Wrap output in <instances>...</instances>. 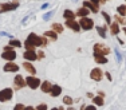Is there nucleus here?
Wrapping results in <instances>:
<instances>
[{
    "label": "nucleus",
    "mask_w": 126,
    "mask_h": 110,
    "mask_svg": "<svg viewBox=\"0 0 126 110\" xmlns=\"http://www.w3.org/2000/svg\"><path fill=\"white\" fill-rule=\"evenodd\" d=\"M83 5L89 8L90 12H94V14L99 12V5H98V4H94V3H91L90 0H86V1H83Z\"/></svg>",
    "instance_id": "4468645a"
},
{
    "label": "nucleus",
    "mask_w": 126,
    "mask_h": 110,
    "mask_svg": "<svg viewBox=\"0 0 126 110\" xmlns=\"http://www.w3.org/2000/svg\"><path fill=\"white\" fill-rule=\"evenodd\" d=\"M117 12H118L121 16H126V4H121L117 7Z\"/></svg>",
    "instance_id": "a878e982"
},
{
    "label": "nucleus",
    "mask_w": 126,
    "mask_h": 110,
    "mask_svg": "<svg viewBox=\"0 0 126 110\" xmlns=\"http://www.w3.org/2000/svg\"><path fill=\"white\" fill-rule=\"evenodd\" d=\"M90 14V10L87 7H85V5H82V7H79L77 10V12H75V15L77 16H79V17H83V16H87V15Z\"/></svg>",
    "instance_id": "dca6fc26"
},
{
    "label": "nucleus",
    "mask_w": 126,
    "mask_h": 110,
    "mask_svg": "<svg viewBox=\"0 0 126 110\" xmlns=\"http://www.w3.org/2000/svg\"><path fill=\"white\" fill-rule=\"evenodd\" d=\"M54 15V11H50V12H47V14H44L43 15V20L44 22H47V20H50V17Z\"/></svg>",
    "instance_id": "7c9ffc66"
},
{
    "label": "nucleus",
    "mask_w": 126,
    "mask_h": 110,
    "mask_svg": "<svg viewBox=\"0 0 126 110\" xmlns=\"http://www.w3.org/2000/svg\"><path fill=\"white\" fill-rule=\"evenodd\" d=\"M26 106L23 105V103H16V105L14 106V110H24Z\"/></svg>",
    "instance_id": "473e14b6"
},
{
    "label": "nucleus",
    "mask_w": 126,
    "mask_h": 110,
    "mask_svg": "<svg viewBox=\"0 0 126 110\" xmlns=\"http://www.w3.org/2000/svg\"><path fill=\"white\" fill-rule=\"evenodd\" d=\"M38 54V59H42V58H44V52L42 51V50H39V52H36Z\"/></svg>",
    "instance_id": "f704fd0d"
},
{
    "label": "nucleus",
    "mask_w": 126,
    "mask_h": 110,
    "mask_svg": "<svg viewBox=\"0 0 126 110\" xmlns=\"http://www.w3.org/2000/svg\"><path fill=\"white\" fill-rule=\"evenodd\" d=\"M122 31H124L125 34H126V27H122Z\"/></svg>",
    "instance_id": "37998d69"
},
{
    "label": "nucleus",
    "mask_w": 126,
    "mask_h": 110,
    "mask_svg": "<svg viewBox=\"0 0 126 110\" xmlns=\"http://www.w3.org/2000/svg\"><path fill=\"white\" fill-rule=\"evenodd\" d=\"M94 61L99 64H106L107 63L106 55H101V54H94Z\"/></svg>",
    "instance_id": "6ab92c4d"
},
{
    "label": "nucleus",
    "mask_w": 126,
    "mask_h": 110,
    "mask_svg": "<svg viewBox=\"0 0 126 110\" xmlns=\"http://www.w3.org/2000/svg\"><path fill=\"white\" fill-rule=\"evenodd\" d=\"M98 95H101V97H105V93H103V91H98Z\"/></svg>",
    "instance_id": "ea45409f"
},
{
    "label": "nucleus",
    "mask_w": 126,
    "mask_h": 110,
    "mask_svg": "<svg viewBox=\"0 0 126 110\" xmlns=\"http://www.w3.org/2000/svg\"><path fill=\"white\" fill-rule=\"evenodd\" d=\"M3 50H4V51H3V54H1V58L4 59V61L11 62V61H15V59H16L17 54H16V51L14 50V47H11L10 44H8V46H5Z\"/></svg>",
    "instance_id": "f03ea898"
},
{
    "label": "nucleus",
    "mask_w": 126,
    "mask_h": 110,
    "mask_svg": "<svg viewBox=\"0 0 126 110\" xmlns=\"http://www.w3.org/2000/svg\"><path fill=\"white\" fill-rule=\"evenodd\" d=\"M8 44H10L11 47H17V48H20V47L23 46V43L20 40H17V39H11L10 42H8Z\"/></svg>",
    "instance_id": "393cba45"
},
{
    "label": "nucleus",
    "mask_w": 126,
    "mask_h": 110,
    "mask_svg": "<svg viewBox=\"0 0 126 110\" xmlns=\"http://www.w3.org/2000/svg\"><path fill=\"white\" fill-rule=\"evenodd\" d=\"M119 31H121V28H119V23L118 22H114V23L110 24V34H111L113 36H117Z\"/></svg>",
    "instance_id": "f3484780"
},
{
    "label": "nucleus",
    "mask_w": 126,
    "mask_h": 110,
    "mask_svg": "<svg viewBox=\"0 0 126 110\" xmlns=\"http://www.w3.org/2000/svg\"><path fill=\"white\" fill-rule=\"evenodd\" d=\"M26 40L30 42V43L35 47V48H36V47H44L47 44V40L44 39V36H39V35L34 34V32H31V34L27 36Z\"/></svg>",
    "instance_id": "f257e3e1"
},
{
    "label": "nucleus",
    "mask_w": 126,
    "mask_h": 110,
    "mask_svg": "<svg viewBox=\"0 0 126 110\" xmlns=\"http://www.w3.org/2000/svg\"><path fill=\"white\" fill-rule=\"evenodd\" d=\"M105 75H106V78L109 79V81H111V75H110V73H107V71H106V74H105Z\"/></svg>",
    "instance_id": "58836bf2"
},
{
    "label": "nucleus",
    "mask_w": 126,
    "mask_h": 110,
    "mask_svg": "<svg viewBox=\"0 0 126 110\" xmlns=\"http://www.w3.org/2000/svg\"><path fill=\"white\" fill-rule=\"evenodd\" d=\"M23 69H24L30 75H35V74H36V69H35V66L31 63V62H28V61H26L24 63H23Z\"/></svg>",
    "instance_id": "ddd939ff"
},
{
    "label": "nucleus",
    "mask_w": 126,
    "mask_h": 110,
    "mask_svg": "<svg viewBox=\"0 0 126 110\" xmlns=\"http://www.w3.org/2000/svg\"><path fill=\"white\" fill-rule=\"evenodd\" d=\"M50 110H59L58 108H52V109H50Z\"/></svg>",
    "instance_id": "c03bdc74"
},
{
    "label": "nucleus",
    "mask_w": 126,
    "mask_h": 110,
    "mask_svg": "<svg viewBox=\"0 0 126 110\" xmlns=\"http://www.w3.org/2000/svg\"><path fill=\"white\" fill-rule=\"evenodd\" d=\"M75 12L71 10H64V12H63V17H64L66 20H71V19H75Z\"/></svg>",
    "instance_id": "412c9836"
},
{
    "label": "nucleus",
    "mask_w": 126,
    "mask_h": 110,
    "mask_svg": "<svg viewBox=\"0 0 126 110\" xmlns=\"http://www.w3.org/2000/svg\"><path fill=\"white\" fill-rule=\"evenodd\" d=\"M103 1H110V0H103Z\"/></svg>",
    "instance_id": "a18cd8bd"
},
{
    "label": "nucleus",
    "mask_w": 126,
    "mask_h": 110,
    "mask_svg": "<svg viewBox=\"0 0 126 110\" xmlns=\"http://www.w3.org/2000/svg\"><path fill=\"white\" fill-rule=\"evenodd\" d=\"M114 17H115V22H118V23H122V24H125V23H126V20L124 19V16H121L119 14L115 15Z\"/></svg>",
    "instance_id": "c756f323"
},
{
    "label": "nucleus",
    "mask_w": 126,
    "mask_h": 110,
    "mask_svg": "<svg viewBox=\"0 0 126 110\" xmlns=\"http://www.w3.org/2000/svg\"><path fill=\"white\" fill-rule=\"evenodd\" d=\"M36 110H48L47 109V103H44V102L39 103V105L36 106Z\"/></svg>",
    "instance_id": "2f4dec72"
},
{
    "label": "nucleus",
    "mask_w": 126,
    "mask_h": 110,
    "mask_svg": "<svg viewBox=\"0 0 126 110\" xmlns=\"http://www.w3.org/2000/svg\"><path fill=\"white\" fill-rule=\"evenodd\" d=\"M68 110H75V109H74V108H73V106H71V105H70V108H68Z\"/></svg>",
    "instance_id": "a19ab883"
},
{
    "label": "nucleus",
    "mask_w": 126,
    "mask_h": 110,
    "mask_svg": "<svg viewBox=\"0 0 126 110\" xmlns=\"http://www.w3.org/2000/svg\"><path fill=\"white\" fill-rule=\"evenodd\" d=\"M102 16H103V19H105V22L107 23V24H111V17H110V15L106 12V11H102Z\"/></svg>",
    "instance_id": "bb28decb"
},
{
    "label": "nucleus",
    "mask_w": 126,
    "mask_h": 110,
    "mask_svg": "<svg viewBox=\"0 0 126 110\" xmlns=\"http://www.w3.org/2000/svg\"><path fill=\"white\" fill-rule=\"evenodd\" d=\"M115 55H117V59H118V62L122 61V56H121V52L118 51V50H115Z\"/></svg>",
    "instance_id": "72a5a7b5"
},
{
    "label": "nucleus",
    "mask_w": 126,
    "mask_h": 110,
    "mask_svg": "<svg viewBox=\"0 0 126 110\" xmlns=\"http://www.w3.org/2000/svg\"><path fill=\"white\" fill-rule=\"evenodd\" d=\"M80 110H97V106L95 105H87V106L82 105L80 106Z\"/></svg>",
    "instance_id": "c85d7f7f"
},
{
    "label": "nucleus",
    "mask_w": 126,
    "mask_h": 110,
    "mask_svg": "<svg viewBox=\"0 0 126 110\" xmlns=\"http://www.w3.org/2000/svg\"><path fill=\"white\" fill-rule=\"evenodd\" d=\"M93 103L95 106H103L105 101H103V97L101 95H97V97H93Z\"/></svg>",
    "instance_id": "5701e85b"
},
{
    "label": "nucleus",
    "mask_w": 126,
    "mask_h": 110,
    "mask_svg": "<svg viewBox=\"0 0 126 110\" xmlns=\"http://www.w3.org/2000/svg\"><path fill=\"white\" fill-rule=\"evenodd\" d=\"M62 103H64V105H73L74 103V101H73V98L71 97H68V95H66V97H63V101H62Z\"/></svg>",
    "instance_id": "cd10ccee"
},
{
    "label": "nucleus",
    "mask_w": 126,
    "mask_h": 110,
    "mask_svg": "<svg viewBox=\"0 0 126 110\" xmlns=\"http://www.w3.org/2000/svg\"><path fill=\"white\" fill-rule=\"evenodd\" d=\"M102 77H103V71L101 69H98V67H95V69H93L90 71V78L95 82H99L102 79Z\"/></svg>",
    "instance_id": "1a4fd4ad"
},
{
    "label": "nucleus",
    "mask_w": 126,
    "mask_h": 110,
    "mask_svg": "<svg viewBox=\"0 0 126 110\" xmlns=\"http://www.w3.org/2000/svg\"><path fill=\"white\" fill-rule=\"evenodd\" d=\"M51 28H52L56 34H61V32H63V30H64V28H63V26L59 24V23H54V24L51 26Z\"/></svg>",
    "instance_id": "b1692460"
},
{
    "label": "nucleus",
    "mask_w": 126,
    "mask_h": 110,
    "mask_svg": "<svg viewBox=\"0 0 126 110\" xmlns=\"http://www.w3.org/2000/svg\"><path fill=\"white\" fill-rule=\"evenodd\" d=\"M64 26L67 28H70V30H73L74 32H79L80 30V26H79V22H75V19H71V20H66V23H64Z\"/></svg>",
    "instance_id": "9d476101"
},
{
    "label": "nucleus",
    "mask_w": 126,
    "mask_h": 110,
    "mask_svg": "<svg viewBox=\"0 0 126 110\" xmlns=\"http://www.w3.org/2000/svg\"><path fill=\"white\" fill-rule=\"evenodd\" d=\"M79 26H80V28L85 30V31H90V30H93V27H94V20L90 19L87 16H83V17H80V20H79Z\"/></svg>",
    "instance_id": "39448f33"
},
{
    "label": "nucleus",
    "mask_w": 126,
    "mask_h": 110,
    "mask_svg": "<svg viewBox=\"0 0 126 110\" xmlns=\"http://www.w3.org/2000/svg\"><path fill=\"white\" fill-rule=\"evenodd\" d=\"M14 83H15V86H16V89H23V87H26V86H27L26 78L23 75H20V74H16V75H15Z\"/></svg>",
    "instance_id": "9b49d317"
},
{
    "label": "nucleus",
    "mask_w": 126,
    "mask_h": 110,
    "mask_svg": "<svg viewBox=\"0 0 126 110\" xmlns=\"http://www.w3.org/2000/svg\"><path fill=\"white\" fill-rule=\"evenodd\" d=\"M43 36L44 38H50L51 40H56V39H58V35H56V32L54 31V30H48V31H46L43 34Z\"/></svg>",
    "instance_id": "aec40b11"
},
{
    "label": "nucleus",
    "mask_w": 126,
    "mask_h": 110,
    "mask_svg": "<svg viewBox=\"0 0 126 110\" xmlns=\"http://www.w3.org/2000/svg\"><path fill=\"white\" fill-rule=\"evenodd\" d=\"M74 1H78V0H74Z\"/></svg>",
    "instance_id": "49530a36"
},
{
    "label": "nucleus",
    "mask_w": 126,
    "mask_h": 110,
    "mask_svg": "<svg viewBox=\"0 0 126 110\" xmlns=\"http://www.w3.org/2000/svg\"><path fill=\"white\" fill-rule=\"evenodd\" d=\"M23 58L28 62H34V61H38V54L35 50H26L24 54H23Z\"/></svg>",
    "instance_id": "f8f14e48"
},
{
    "label": "nucleus",
    "mask_w": 126,
    "mask_h": 110,
    "mask_svg": "<svg viewBox=\"0 0 126 110\" xmlns=\"http://www.w3.org/2000/svg\"><path fill=\"white\" fill-rule=\"evenodd\" d=\"M90 1H91V3H94V4H98V5H99L101 3H105L103 0H90Z\"/></svg>",
    "instance_id": "c9c22d12"
},
{
    "label": "nucleus",
    "mask_w": 126,
    "mask_h": 110,
    "mask_svg": "<svg viewBox=\"0 0 126 110\" xmlns=\"http://www.w3.org/2000/svg\"><path fill=\"white\" fill-rule=\"evenodd\" d=\"M58 109H59V110H64V108H63V106H59Z\"/></svg>",
    "instance_id": "79ce46f5"
},
{
    "label": "nucleus",
    "mask_w": 126,
    "mask_h": 110,
    "mask_svg": "<svg viewBox=\"0 0 126 110\" xmlns=\"http://www.w3.org/2000/svg\"><path fill=\"white\" fill-rule=\"evenodd\" d=\"M26 83H27V86H28L30 89H32V90H36V89L40 87V83L42 81L39 78H36L35 75H28L26 78Z\"/></svg>",
    "instance_id": "7ed1b4c3"
},
{
    "label": "nucleus",
    "mask_w": 126,
    "mask_h": 110,
    "mask_svg": "<svg viewBox=\"0 0 126 110\" xmlns=\"http://www.w3.org/2000/svg\"><path fill=\"white\" fill-rule=\"evenodd\" d=\"M48 7H50V4H48V3H44V4L42 5L40 8H42V10H47V8H48Z\"/></svg>",
    "instance_id": "e433bc0d"
},
{
    "label": "nucleus",
    "mask_w": 126,
    "mask_h": 110,
    "mask_svg": "<svg viewBox=\"0 0 126 110\" xmlns=\"http://www.w3.org/2000/svg\"><path fill=\"white\" fill-rule=\"evenodd\" d=\"M125 1H126V0H125Z\"/></svg>",
    "instance_id": "de8ad7c7"
},
{
    "label": "nucleus",
    "mask_w": 126,
    "mask_h": 110,
    "mask_svg": "<svg viewBox=\"0 0 126 110\" xmlns=\"http://www.w3.org/2000/svg\"><path fill=\"white\" fill-rule=\"evenodd\" d=\"M51 87H52V83L48 82V81H44V82L40 83V90L43 91V93H48V94H50Z\"/></svg>",
    "instance_id": "a211bd4d"
},
{
    "label": "nucleus",
    "mask_w": 126,
    "mask_h": 110,
    "mask_svg": "<svg viewBox=\"0 0 126 110\" xmlns=\"http://www.w3.org/2000/svg\"><path fill=\"white\" fill-rule=\"evenodd\" d=\"M19 64H16L14 61L11 62H7V63L4 64V67H3V70L5 71V73H17L19 71Z\"/></svg>",
    "instance_id": "6e6552de"
},
{
    "label": "nucleus",
    "mask_w": 126,
    "mask_h": 110,
    "mask_svg": "<svg viewBox=\"0 0 126 110\" xmlns=\"http://www.w3.org/2000/svg\"><path fill=\"white\" fill-rule=\"evenodd\" d=\"M14 97V91L11 87H4L3 90H0V102H8Z\"/></svg>",
    "instance_id": "20e7f679"
},
{
    "label": "nucleus",
    "mask_w": 126,
    "mask_h": 110,
    "mask_svg": "<svg viewBox=\"0 0 126 110\" xmlns=\"http://www.w3.org/2000/svg\"><path fill=\"white\" fill-rule=\"evenodd\" d=\"M19 7V1L15 0V1H11V3H3L0 4V12H7V11H14Z\"/></svg>",
    "instance_id": "423d86ee"
},
{
    "label": "nucleus",
    "mask_w": 126,
    "mask_h": 110,
    "mask_svg": "<svg viewBox=\"0 0 126 110\" xmlns=\"http://www.w3.org/2000/svg\"><path fill=\"white\" fill-rule=\"evenodd\" d=\"M97 32L99 34V36L102 39H106V32H107L106 26H97Z\"/></svg>",
    "instance_id": "4be33fe9"
},
{
    "label": "nucleus",
    "mask_w": 126,
    "mask_h": 110,
    "mask_svg": "<svg viewBox=\"0 0 126 110\" xmlns=\"http://www.w3.org/2000/svg\"><path fill=\"white\" fill-rule=\"evenodd\" d=\"M61 93H62V87H61V86H59V85H52L51 91H50V95L54 97V98H56V97L61 95Z\"/></svg>",
    "instance_id": "2eb2a0df"
},
{
    "label": "nucleus",
    "mask_w": 126,
    "mask_h": 110,
    "mask_svg": "<svg viewBox=\"0 0 126 110\" xmlns=\"http://www.w3.org/2000/svg\"><path fill=\"white\" fill-rule=\"evenodd\" d=\"M93 50H94V54H101V55H107L110 52L109 47H106L102 43H95L93 46Z\"/></svg>",
    "instance_id": "0eeeda50"
},
{
    "label": "nucleus",
    "mask_w": 126,
    "mask_h": 110,
    "mask_svg": "<svg viewBox=\"0 0 126 110\" xmlns=\"http://www.w3.org/2000/svg\"><path fill=\"white\" fill-rule=\"evenodd\" d=\"M24 110H36V108H34V106H26Z\"/></svg>",
    "instance_id": "4c0bfd02"
}]
</instances>
